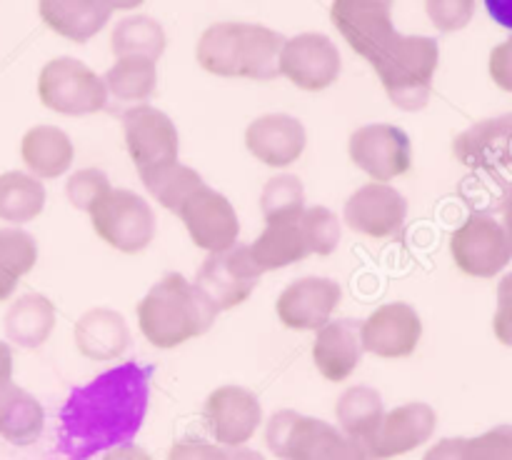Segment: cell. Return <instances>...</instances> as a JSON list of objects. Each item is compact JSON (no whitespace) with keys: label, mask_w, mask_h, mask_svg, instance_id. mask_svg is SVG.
<instances>
[{"label":"cell","mask_w":512,"mask_h":460,"mask_svg":"<svg viewBox=\"0 0 512 460\" xmlns=\"http://www.w3.org/2000/svg\"><path fill=\"white\" fill-rule=\"evenodd\" d=\"M150 373L148 365L125 360L70 390L60 408V458L90 460L133 443L148 415Z\"/></svg>","instance_id":"cell-1"},{"label":"cell","mask_w":512,"mask_h":460,"mask_svg":"<svg viewBox=\"0 0 512 460\" xmlns=\"http://www.w3.org/2000/svg\"><path fill=\"white\" fill-rule=\"evenodd\" d=\"M283 35L273 28L243 20H220L208 25L195 45L200 68L218 78L273 80L280 78L278 60Z\"/></svg>","instance_id":"cell-2"},{"label":"cell","mask_w":512,"mask_h":460,"mask_svg":"<svg viewBox=\"0 0 512 460\" xmlns=\"http://www.w3.org/2000/svg\"><path fill=\"white\" fill-rule=\"evenodd\" d=\"M215 318V305L183 273L163 275L138 305L140 333L150 345L163 350L205 335Z\"/></svg>","instance_id":"cell-3"},{"label":"cell","mask_w":512,"mask_h":460,"mask_svg":"<svg viewBox=\"0 0 512 460\" xmlns=\"http://www.w3.org/2000/svg\"><path fill=\"white\" fill-rule=\"evenodd\" d=\"M388 93L390 103L400 110H423L433 95L435 70L440 63V45L430 35H405L395 30L368 58Z\"/></svg>","instance_id":"cell-4"},{"label":"cell","mask_w":512,"mask_h":460,"mask_svg":"<svg viewBox=\"0 0 512 460\" xmlns=\"http://www.w3.org/2000/svg\"><path fill=\"white\" fill-rule=\"evenodd\" d=\"M38 98L48 110L60 115H93L108 105L103 75L73 55L48 60L38 75Z\"/></svg>","instance_id":"cell-5"},{"label":"cell","mask_w":512,"mask_h":460,"mask_svg":"<svg viewBox=\"0 0 512 460\" xmlns=\"http://www.w3.org/2000/svg\"><path fill=\"white\" fill-rule=\"evenodd\" d=\"M95 233L120 253H143L158 233V218L143 195L128 188H113L93 210Z\"/></svg>","instance_id":"cell-6"},{"label":"cell","mask_w":512,"mask_h":460,"mask_svg":"<svg viewBox=\"0 0 512 460\" xmlns=\"http://www.w3.org/2000/svg\"><path fill=\"white\" fill-rule=\"evenodd\" d=\"M450 255L465 275L495 278L510 265L512 243L498 218L473 213L450 235Z\"/></svg>","instance_id":"cell-7"},{"label":"cell","mask_w":512,"mask_h":460,"mask_svg":"<svg viewBox=\"0 0 512 460\" xmlns=\"http://www.w3.org/2000/svg\"><path fill=\"white\" fill-rule=\"evenodd\" d=\"M348 155L373 183H390L413 165V143L393 123H368L348 140Z\"/></svg>","instance_id":"cell-8"},{"label":"cell","mask_w":512,"mask_h":460,"mask_svg":"<svg viewBox=\"0 0 512 460\" xmlns=\"http://www.w3.org/2000/svg\"><path fill=\"white\" fill-rule=\"evenodd\" d=\"M343 58L333 38L325 33H298L283 40L278 60L280 78H288L300 90H325L340 78Z\"/></svg>","instance_id":"cell-9"},{"label":"cell","mask_w":512,"mask_h":460,"mask_svg":"<svg viewBox=\"0 0 512 460\" xmlns=\"http://www.w3.org/2000/svg\"><path fill=\"white\" fill-rule=\"evenodd\" d=\"M123 138L138 173L173 163L180 153V133L175 120L155 105H133L123 113Z\"/></svg>","instance_id":"cell-10"},{"label":"cell","mask_w":512,"mask_h":460,"mask_svg":"<svg viewBox=\"0 0 512 460\" xmlns=\"http://www.w3.org/2000/svg\"><path fill=\"white\" fill-rule=\"evenodd\" d=\"M260 278H263V273L250 258L248 245L238 243L223 253L208 255L193 283L203 290L205 298L220 313V310L238 308L240 303H245L258 288Z\"/></svg>","instance_id":"cell-11"},{"label":"cell","mask_w":512,"mask_h":460,"mask_svg":"<svg viewBox=\"0 0 512 460\" xmlns=\"http://www.w3.org/2000/svg\"><path fill=\"white\" fill-rule=\"evenodd\" d=\"M185 230L195 248L205 250L208 255L223 253L238 245L240 218L230 198L220 190L203 185L180 210Z\"/></svg>","instance_id":"cell-12"},{"label":"cell","mask_w":512,"mask_h":460,"mask_svg":"<svg viewBox=\"0 0 512 460\" xmlns=\"http://www.w3.org/2000/svg\"><path fill=\"white\" fill-rule=\"evenodd\" d=\"M360 338L365 353H373L375 358H408L423 338V318L403 300L385 303L360 320Z\"/></svg>","instance_id":"cell-13"},{"label":"cell","mask_w":512,"mask_h":460,"mask_svg":"<svg viewBox=\"0 0 512 460\" xmlns=\"http://www.w3.org/2000/svg\"><path fill=\"white\" fill-rule=\"evenodd\" d=\"M340 300H343L340 283L325 275H305L285 285L275 303V313L285 328L318 333L333 320Z\"/></svg>","instance_id":"cell-14"},{"label":"cell","mask_w":512,"mask_h":460,"mask_svg":"<svg viewBox=\"0 0 512 460\" xmlns=\"http://www.w3.org/2000/svg\"><path fill=\"white\" fill-rule=\"evenodd\" d=\"M408 218V198L390 183H365L343 208L348 228L365 238H388L398 233Z\"/></svg>","instance_id":"cell-15"},{"label":"cell","mask_w":512,"mask_h":460,"mask_svg":"<svg viewBox=\"0 0 512 460\" xmlns=\"http://www.w3.org/2000/svg\"><path fill=\"white\" fill-rule=\"evenodd\" d=\"M308 145V130L290 113H265L245 128V148L268 168H288Z\"/></svg>","instance_id":"cell-16"},{"label":"cell","mask_w":512,"mask_h":460,"mask_svg":"<svg viewBox=\"0 0 512 460\" xmlns=\"http://www.w3.org/2000/svg\"><path fill=\"white\" fill-rule=\"evenodd\" d=\"M330 15L345 43L365 60L398 30L393 23V5L383 0H338Z\"/></svg>","instance_id":"cell-17"},{"label":"cell","mask_w":512,"mask_h":460,"mask_svg":"<svg viewBox=\"0 0 512 460\" xmlns=\"http://www.w3.org/2000/svg\"><path fill=\"white\" fill-rule=\"evenodd\" d=\"M455 158L473 170H503L512 165V113L480 120L455 138Z\"/></svg>","instance_id":"cell-18"},{"label":"cell","mask_w":512,"mask_h":460,"mask_svg":"<svg viewBox=\"0 0 512 460\" xmlns=\"http://www.w3.org/2000/svg\"><path fill=\"white\" fill-rule=\"evenodd\" d=\"M363 353L360 320L335 318L315 333L313 363L330 383L350 378L363 360Z\"/></svg>","instance_id":"cell-19"},{"label":"cell","mask_w":512,"mask_h":460,"mask_svg":"<svg viewBox=\"0 0 512 460\" xmlns=\"http://www.w3.org/2000/svg\"><path fill=\"white\" fill-rule=\"evenodd\" d=\"M260 400L243 385H220L205 400V420L220 440H245L260 423Z\"/></svg>","instance_id":"cell-20"},{"label":"cell","mask_w":512,"mask_h":460,"mask_svg":"<svg viewBox=\"0 0 512 460\" xmlns=\"http://www.w3.org/2000/svg\"><path fill=\"white\" fill-rule=\"evenodd\" d=\"M75 348L88 360H115L128 350L130 325L120 310L90 308L73 325Z\"/></svg>","instance_id":"cell-21"},{"label":"cell","mask_w":512,"mask_h":460,"mask_svg":"<svg viewBox=\"0 0 512 460\" xmlns=\"http://www.w3.org/2000/svg\"><path fill=\"white\" fill-rule=\"evenodd\" d=\"M40 18L53 33L70 43H88L113 18L115 3L110 0H43Z\"/></svg>","instance_id":"cell-22"},{"label":"cell","mask_w":512,"mask_h":460,"mask_svg":"<svg viewBox=\"0 0 512 460\" xmlns=\"http://www.w3.org/2000/svg\"><path fill=\"white\" fill-rule=\"evenodd\" d=\"M20 158L33 178L55 180L73 165L75 145L58 125H35L20 140Z\"/></svg>","instance_id":"cell-23"},{"label":"cell","mask_w":512,"mask_h":460,"mask_svg":"<svg viewBox=\"0 0 512 460\" xmlns=\"http://www.w3.org/2000/svg\"><path fill=\"white\" fill-rule=\"evenodd\" d=\"M55 323H58V310H55L53 300L43 293H25L15 298L5 310L3 328L10 343L33 350L48 343Z\"/></svg>","instance_id":"cell-24"},{"label":"cell","mask_w":512,"mask_h":460,"mask_svg":"<svg viewBox=\"0 0 512 460\" xmlns=\"http://www.w3.org/2000/svg\"><path fill=\"white\" fill-rule=\"evenodd\" d=\"M358 450L355 440L343 438L323 420L295 415L293 428L280 453H290L298 460H353Z\"/></svg>","instance_id":"cell-25"},{"label":"cell","mask_w":512,"mask_h":460,"mask_svg":"<svg viewBox=\"0 0 512 460\" xmlns=\"http://www.w3.org/2000/svg\"><path fill=\"white\" fill-rule=\"evenodd\" d=\"M435 428V410L428 403H408L383 415L378 430L368 438L378 453H398L423 443Z\"/></svg>","instance_id":"cell-26"},{"label":"cell","mask_w":512,"mask_h":460,"mask_svg":"<svg viewBox=\"0 0 512 460\" xmlns=\"http://www.w3.org/2000/svg\"><path fill=\"white\" fill-rule=\"evenodd\" d=\"M248 250L253 263L260 268V273L288 268V265L300 263V260L310 255L308 238H305L298 220L265 223V230L248 245Z\"/></svg>","instance_id":"cell-27"},{"label":"cell","mask_w":512,"mask_h":460,"mask_svg":"<svg viewBox=\"0 0 512 460\" xmlns=\"http://www.w3.org/2000/svg\"><path fill=\"white\" fill-rule=\"evenodd\" d=\"M168 45V35L165 28L153 18V15L135 13L125 15L115 23L113 33H110V50L118 58H145L158 63L160 55L165 53Z\"/></svg>","instance_id":"cell-28"},{"label":"cell","mask_w":512,"mask_h":460,"mask_svg":"<svg viewBox=\"0 0 512 460\" xmlns=\"http://www.w3.org/2000/svg\"><path fill=\"white\" fill-rule=\"evenodd\" d=\"M138 175L143 180L145 190L150 193V198L158 200L170 213H180L183 205L205 185L203 175L195 168H190V165L180 163V160L143 170Z\"/></svg>","instance_id":"cell-29"},{"label":"cell","mask_w":512,"mask_h":460,"mask_svg":"<svg viewBox=\"0 0 512 460\" xmlns=\"http://www.w3.org/2000/svg\"><path fill=\"white\" fill-rule=\"evenodd\" d=\"M43 180L33 178L28 170H8L0 173V220L13 223L15 228L38 218L45 208Z\"/></svg>","instance_id":"cell-30"},{"label":"cell","mask_w":512,"mask_h":460,"mask_svg":"<svg viewBox=\"0 0 512 460\" xmlns=\"http://www.w3.org/2000/svg\"><path fill=\"white\" fill-rule=\"evenodd\" d=\"M108 98L145 105L158 90V63L145 58H118L103 73Z\"/></svg>","instance_id":"cell-31"},{"label":"cell","mask_w":512,"mask_h":460,"mask_svg":"<svg viewBox=\"0 0 512 460\" xmlns=\"http://www.w3.org/2000/svg\"><path fill=\"white\" fill-rule=\"evenodd\" d=\"M383 415V398L370 385H353L338 400V418L353 438L368 440L378 430Z\"/></svg>","instance_id":"cell-32"},{"label":"cell","mask_w":512,"mask_h":460,"mask_svg":"<svg viewBox=\"0 0 512 460\" xmlns=\"http://www.w3.org/2000/svg\"><path fill=\"white\" fill-rule=\"evenodd\" d=\"M305 205V185L298 175L280 173L270 178L260 190V210H263L265 223H288L303 215Z\"/></svg>","instance_id":"cell-33"},{"label":"cell","mask_w":512,"mask_h":460,"mask_svg":"<svg viewBox=\"0 0 512 460\" xmlns=\"http://www.w3.org/2000/svg\"><path fill=\"white\" fill-rule=\"evenodd\" d=\"M45 423L43 405L38 403L35 395H30L28 390L20 388L15 393L13 403L5 410V415L0 418V433L5 435L13 443H33L40 435Z\"/></svg>","instance_id":"cell-34"},{"label":"cell","mask_w":512,"mask_h":460,"mask_svg":"<svg viewBox=\"0 0 512 460\" xmlns=\"http://www.w3.org/2000/svg\"><path fill=\"white\" fill-rule=\"evenodd\" d=\"M298 223L308 238L310 253L330 255L338 250L340 238H343V225L333 210L325 208V205H308Z\"/></svg>","instance_id":"cell-35"},{"label":"cell","mask_w":512,"mask_h":460,"mask_svg":"<svg viewBox=\"0 0 512 460\" xmlns=\"http://www.w3.org/2000/svg\"><path fill=\"white\" fill-rule=\"evenodd\" d=\"M38 263V243L23 228H0V268L13 278H23Z\"/></svg>","instance_id":"cell-36"},{"label":"cell","mask_w":512,"mask_h":460,"mask_svg":"<svg viewBox=\"0 0 512 460\" xmlns=\"http://www.w3.org/2000/svg\"><path fill=\"white\" fill-rule=\"evenodd\" d=\"M113 190L110 178L100 168H80L65 183V198L80 213H90Z\"/></svg>","instance_id":"cell-37"},{"label":"cell","mask_w":512,"mask_h":460,"mask_svg":"<svg viewBox=\"0 0 512 460\" xmlns=\"http://www.w3.org/2000/svg\"><path fill=\"white\" fill-rule=\"evenodd\" d=\"M425 10L435 28L443 33H453V30H463L473 20L475 3L473 0H433L425 5Z\"/></svg>","instance_id":"cell-38"},{"label":"cell","mask_w":512,"mask_h":460,"mask_svg":"<svg viewBox=\"0 0 512 460\" xmlns=\"http://www.w3.org/2000/svg\"><path fill=\"white\" fill-rule=\"evenodd\" d=\"M470 458L512 460V425H500V428H493L480 438L470 440Z\"/></svg>","instance_id":"cell-39"},{"label":"cell","mask_w":512,"mask_h":460,"mask_svg":"<svg viewBox=\"0 0 512 460\" xmlns=\"http://www.w3.org/2000/svg\"><path fill=\"white\" fill-rule=\"evenodd\" d=\"M495 338L512 348V273L498 283V308L493 318Z\"/></svg>","instance_id":"cell-40"},{"label":"cell","mask_w":512,"mask_h":460,"mask_svg":"<svg viewBox=\"0 0 512 460\" xmlns=\"http://www.w3.org/2000/svg\"><path fill=\"white\" fill-rule=\"evenodd\" d=\"M488 68L493 83L512 93V35L500 45H495L493 53H490Z\"/></svg>","instance_id":"cell-41"},{"label":"cell","mask_w":512,"mask_h":460,"mask_svg":"<svg viewBox=\"0 0 512 460\" xmlns=\"http://www.w3.org/2000/svg\"><path fill=\"white\" fill-rule=\"evenodd\" d=\"M428 460H473L470 458V440H443L430 450Z\"/></svg>","instance_id":"cell-42"},{"label":"cell","mask_w":512,"mask_h":460,"mask_svg":"<svg viewBox=\"0 0 512 460\" xmlns=\"http://www.w3.org/2000/svg\"><path fill=\"white\" fill-rule=\"evenodd\" d=\"M485 8H488V13L493 15L495 23L505 25V28H512V0H490Z\"/></svg>","instance_id":"cell-43"},{"label":"cell","mask_w":512,"mask_h":460,"mask_svg":"<svg viewBox=\"0 0 512 460\" xmlns=\"http://www.w3.org/2000/svg\"><path fill=\"white\" fill-rule=\"evenodd\" d=\"M13 383V348L0 340V385Z\"/></svg>","instance_id":"cell-44"},{"label":"cell","mask_w":512,"mask_h":460,"mask_svg":"<svg viewBox=\"0 0 512 460\" xmlns=\"http://www.w3.org/2000/svg\"><path fill=\"white\" fill-rule=\"evenodd\" d=\"M105 460H145V455L140 453L138 445L128 443V445H120V448L110 450L108 458H105Z\"/></svg>","instance_id":"cell-45"},{"label":"cell","mask_w":512,"mask_h":460,"mask_svg":"<svg viewBox=\"0 0 512 460\" xmlns=\"http://www.w3.org/2000/svg\"><path fill=\"white\" fill-rule=\"evenodd\" d=\"M503 228H505V233H508V238L512 243V180H510L508 188H505V193H503Z\"/></svg>","instance_id":"cell-46"},{"label":"cell","mask_w":512,"mask_h":460,"mask_svg":"<svg viewBox=\"0 0 512 460\" xmlns=\"http://www.w3.org/2000/svg\"><path fill=\"white\" fill-rule=\"evenodd\" d=\"M18 283V278H13V275L0 268V300H8L15 293V288H18Z\"/></svg>","instance_id":"cell-47"}]
</instances>
